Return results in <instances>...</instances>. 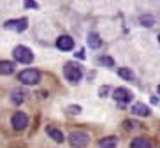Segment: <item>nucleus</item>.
Here are the masks:
<instances>
[{"label": "nucleus", "mask_w": 160, "mask_h": 148, "mask_svg": "<svg viewBox=\"0 0 160 148\" xmlns=\"http://www.w3.org/2000/svg\"><path fill=\"white\" fill-rule=\"evenodd\" d=\"M63 74H65L67 81L69 83H78L83 78V71H81V67L74 62H69L63 65Z\"/></svg>", "instance_id": "f257e3e1"}, {"label": "nucleus", "mask_w": 160, "mask_h": 148, "mask_svg": "<svg viewBox=\"0 0 160 148\" xmlns=\"http://www.w3.org/2000/svg\"><path fill=\"white\" fill-rule=\"evenodd\" d=\"M18 79L25 85H37L41 79V72L37 69H25L18 74Z\"/></svg>", "instance_id": "f03ea898"}, {"label": "nucleus", "mask_w": 160, "mask_h": 148, "mask_svg": "<svg viewBox=\"0 0 160 148\" xmlns=\"http://www.w3.org/2000/svg\"><path fill=\"white\" fill-rule=\"evenodd\" d=\"M12 57H14L16 62H21V64H30L33 60V53L30 51L27 46H16L12 49Z\"/></svg>", "instance_id": "7ed1b4c3"}, {"label": "nucleus", "mask_w": 160, "mask_h": 148, "mask_svg": "<svg viewBox=\"0 0 160 148\" xmlns=\"http://www.w3.org/2000/svg\"><path fill=\"white\" fill-rule=\"evenodd\" d=\"M69 143H71V146H74V148H85L86 145L90 143V138H88V134L76 130V132H71Z\"/></svg>", "instance_id": "20e7f679"}, {"label": "nucleus", "mask_w": 160, "mask_h": 148, "mask_svg": "<svg viewBox=\"0 0 160 148\" xmlns=\"http://www.w3.org/2000/svg\"><path fill=\"white\" fill-rule=\"evenodd\" d=\"M11 124H12L14 130H23V129H27V125H28V116L25 115V113H21V111H18V113L12 115Z\"/></svg>", "instance_id": "39448f33"}, {"label": "nucleus", "mask_w": 160, "mask_h": 148, "mask_svg": "<svg viewBox=\"0 0 160 148\" xmlns=\"http://www.w3.org/2000/svg\"><path fill=\"white\" fill-rule=\"evenodd\" d=\"M113 97H114V100H118V102H128V100L132 99V92L128 90V88L120 86V88H116V90L113 92Z\"/></svg>", "instance_id": "423d86ee"}, {"label": "nucleus", "mask_w": 160, "mask_h": 148, "mask_svg": "<svg viewBox=\"0 0 160 148\" xmlns=\"http://www.w3.org/2000/svg\"><path fill=\"white\" fill-rule=\"evenodd\" d=\"M57 48L62 49V51H71L74 48V41L69 35H62V37L57 39Z\"/></svg>", "instance_id": "0eeeda50"}, {"label": "nucleus", "mask_w": 160, "mask_h": 148, "mask_svg": "<svg viewBox=\"0 0 160 148\" xmlns=\"http://www.w3.org/2000/svg\"><path fill=\"white\" fill-rule=\"evenodd\" d=\"M5 28H14L18 30V32H21V30L27 28V19H9L7 23H5Z\"/></svg>", "instance_id": "6e6552de"}, {"label": "nucleus", "mask_w": 160, "mask_h": 148, "mask_svg": "<svg viewBox=\"0 0 160 148\" xmlns=\"http://www.w3.org/2000/svg\"><path fill=\"white\" fill-rule=\"evenodd\" d=\"M132 113L134 115H139V116H148L150 115V108L142 102H137V104L132 106Z\"/></svg>", "instance_id": "1a4fd4ad"}, {"label": "nucleus", "mask_w": 160, "mask_h": 148, "mask_svg": "<svg viewBox=\"0 0 160 148\" xmlns=\"http://www.w3.org/2000/svg\"><path fill=\"white\" fill-rule=\"evenodd\" d=\"M46 132H48V136H49L51 139H55L57 143H62V141L65 139V138H63V134H62V130L57 129V127H48Z\"/></svg>", "instance_id": "9d476101"}, {"label": "nucleus", "mask_w": 160, "mask_h": 148, "mask_svg": "<svg viewBox=\"0 0 160 148\" xmlns=\"http://www.w3.org/2000/svg\"><path fill=\"white\" fill-rule=\"evenodd\" d=\"M130 148H151V143L146 138H136V139H132Z\"/></svg>", "instance_id": "9b49d317"}, {"label": "nucleus", "mask_w": 160, "mask_h": 148, "mask_svg": "<svg viewBox=\"0 0 160 148\" xmlns=\"http://www.w3.org/2000/svg\"><path fill=\"white\" fill-rule=\"evenodd\" d=\"M23 99H25V94H23V90H19V88H14V90L11 92V100L14 102V104H21L23 102Z\"/></svg>", "instance_id": "f8f14e48"}, {"label": "nucleus", "mask_w": 160, "mask_h": 148, "mask_svg": "<svg viewBox=\"0 0 160 148\" xmlns=\"http://www.w3.org/2000/svg\"><path fill=\"white\" fill-rule=\"evenodd\" d=\"M14 64L12 62H7V60H4V62H0V74H12L14 72Z\"/></svg>", "instance_id": "ddd939ff"}, {"label": "nucleus", "mask_w": 160, "mask_h": 148, "mask_svg": "<svg viewBox=\"0 0 160 148\" xmlns=\"http://www.w3.org/2000/svg\"><path fill=\"white\" fill-rule=\"evenodd\" d=\"M88 44H90V48H100L102 41H100V37L97 35V33H90L88 35Z\"/></svg>", "instance_id": "4468645a"}, {"label": "nucleus", "mask_w": 160, "mask_h": 148, "mask_svg": "<svg viewBox=\"0 0 160 148\" xmlns=\"http://www.w3.org/2000/svg\"><path fill=\"white\" fill-rule=\"evenodd\" d=\"M118 74H120V78L127 79V81H132V79H134V72H132L130 69H120Z\"/></svg>", "instance_id": "2eb2a0df"}, {"label": "nucleus", "mask_w": 160, "mask_h": 148, "mask_svg": "<svg viewBox=\"0 0 160 148\" xmlns=\"http://www.w3.org/2000/svg\"><path fill=\"white\" fill-rule=\"evenodd\" d=\"M114 143H116V139L114 138L102 139V141H100V148H114Z\"/></svg>", "instance_id": "dca6fc26"}, {"label": "nucleus", "mask_w": 160, "mask_h": 148, "mask_svg": "<svg viewBox=\"0 0 160 148\" xmlns=\"http://www.w3.org/2000/svg\"><path fill=\"white\" fill-rule=\"evenodd\" d=\"M99 64H102V65H106V67H113L114 65V60H113V58H109V57H100L99 58Z\"/></svg>", "instance_id": "f3484780"}, {"label": "nucleus", "mask_w": 160, "mask_h": 148, "mask_svg": "<svg viewBox=\"0 0 160 148\" xmlns=\"http://www.w3.org/2000/svg\"><path fill=\"white\" fill-rule=\"evenodd\" d=\"M142 25H146V27H150V25H153V18H148V16H142L141 18Z\"/></svg>", "instance_id": "a211bd4d"}, {"label": "nucleus", "mask_w": 160, "mask_h": 148, "mask_svg": "<svg viewBox=\"0 0 160 148\" xmlns=\"http://www.w3.org/2000/svg\"><path fill=\"white\" fill-rule=\"evenodd\" d=\"M25 7H33V9H37V4L32 2V0H27V2H25Z\"/></svg>", "instance_id": "6ab92c4d"}, {"label": "nucleus", "mask_w": 160, "mask_h": 148, "mask_svg": "<svg viewBox=\"0 0 160 148\" xmlns=\"http://www.w3.org/2000/svg\"><path fill=\"white\" fill-rule=\"evenodd\" d=\"M108 90H109V86H102V88H100V95H102V97H106V95H108V94H106Z\"/></svg>", "instance_id": "aec40b11"}, {"label": "nucleus", "mask_w": 160, "mask_h": 148, "mask_svg": "<svg viewBox=\"0 0 160 148\" xmlns=\"http://www.w3.org/2000/svg\"><path fill=\"white\" fill-rule=\"evenodd\" d=\"M71 110L74 111V113H79V106H71Z\"/></svg>", "instance_id": "412c9836"}, {"label": "nucleus", "mask_w": 160, "mask_h": 148, "mask_svg": "<svg viewBox=\"0 0 160 148\" xmlns=\"http://www.w3.org/2000/svg\"><path fill=\"white\" fill-rule=\"evenodd\" d=\"M158 43H160V33H158Z\"/></svg>", "instance_id": "4be33fe9"}, {"label": "nucleus", "mask_w": 160, "mask_h": 148, "mask_svg": "<svg viewBox=\"0 0 160 148\" xmlns=\"http://www.w3.org/2000/svg\"><path fill=\"white\" fill-rule=\"evenodd\" d=\"M158 94H160V85H158Z\"/></svg>", "instance_id": "5701e85b"}]
</instances>
